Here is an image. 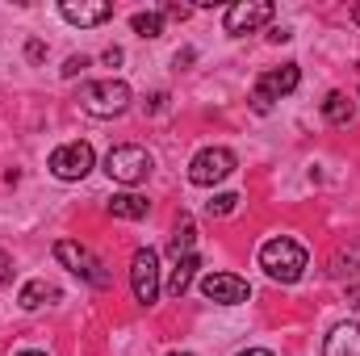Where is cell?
Segmentation results:
<instances>
[{
	"label": "cell",
	"mask_w": 360,
	"mask_h": 356,
	"mask_svg": "<svg viewBox=\"0 0 360 356\" xmlns=\"http://www.w3.org/2000/svg\"><path fill=\"white\" fill-rule=\"evenodd\" d=\"M260 268L269 272L272 281L293 285V281H302V272H306V248H302L297 239H289V235H276V239H269V243L260 248Z\"/></svg>",
	"instance_id": "6da1fadb"
},
{
	"label": "cell",
	"mask_w": 360,
	"mask_h": 356,
	"mask_svg": "<svg viewBox=\"0 0 360 356\" xmlns=\"http://www.w3.org/2000/svg\"><path fill=\"white\" fill-rule=\"evenodd\" d=\"M147 210H151V201L139 197V193H113V201H109V214L113 218H126V222L147 218Z\"/></svg>",
	"instance_id": "4fadbf2b"
},
{
	"label": "cell",
	"mask_w": 360,
	"mask_h": 356,
	"mask_svg": "<svg viewBox=\"0 0 360 356\" xmlns=\"http://www.w3.org/2000/svg\"><path fill=\"white\" fill-rule=\"evenodd\" d=\"M89 68V55H72L68 63H63V80H72V76H80Z\"/></svg>",
	"instance_id": "44dd1931"
},
{
	"label": "cell",
	"mask_w": 360,
	"mask_h": 356,
	"mask_svg": "<svg viewBox=\"0 0 360 356\" xmlns=\"http://www.w3.org/2000/svg\"><path fill=\"white\" fill-rule=\"evenodd\" d=\"M348 306H360V285H352V289H348Z\"/></svg>",
	"instance_id": "484cf974"
},
{
	"label": "cell",
	"mask_w": 360,
	"mask_h": 356,
	"mask_svg": "<svg viewBox=\"0 0 360 356\" xmlns=\"http://www.w3.org/2000/svg\"><path fill=\"white\" fill-rule=\"evenodd\" d=\"M323 356H360V327L356 323H335L327 344H323Z\"/></svg>",
	"instance_id": "7c38bea8"
},
{
	"label": "cell",
	"mask_w": 360,
	"mask_h": 356,
	"mask_svg": "<svg viewBox=\"0 0 360 356\" xmlns=\"http://www.w3.org/2000/svg\"><path fill=\"white\" fill-rule=\"evenodd\" d=\"M46 298H59V289H55V285H46L42 276H38V281H25V285H21V293H17L21 310H38Z\"/></svg>",
	"instance_id": "2e32d148"
},
{
	"label": "cell",
	"mask_w": 360,
	"mask_h": 356,
	"mask_svg": "<svg viewBox=\"0 0 360 356\" xmlns=\"http://www.w3.org/2000/svg\"><path fill=\"white\" fill-rule=\"evenodd\" d=\"M151 168H155V160H151V151L147 147H134V143H122V147H113L109 155H105V172L109 180H117V184H143V180L151 177Z\"/></svg>",
	"instance_id": "3957f363"
},
{
	"label": "cell",
	"mask_w": 360,
	"mask_h": 356,
	"mask_svg": "<svg viewBox=\"0 0 360 356\" xmlns=\"http://www.w3.org/2000/svg\"><path fill=\"white\" fill-rule=\"evenodd\" d=\"M302 84V72H297V63H281V68H269L260 80H256V89H252V109L256 113H269L272 101H281V96H289V92Z\"/></svg>",
	"instance_id": "277c9868"
},
{
	"label": "cell",
	"mask_w": 360,
	"mask_h": 356,
	"mask_svg": "<svg viewBox=\"0 0 360 356\" xmlns=\"http://www.w3.org/2000/svg\"><path fill=\"white\" fill-rule=\"evenodd\" d=\"M201 293L210 302H218V306H239V302L252 298V285L243 276H235V272H205L201 276Z\"/></svg>",
	"instance_id": "9c48e42d"
},
{
	"label": "cell",
	"mask_w": 360,
	"mask_h": 356,
	"mask_svg": "<svg viewBox=\"0 0 360 356\" xmlns=\"http://www.w3.org/2000/svg\"><path fill=\"white\" fill-rule=\"evenodd\" d=\"M239 356H276V352H269V348H248V352H239Z\"/></svg>",
	"instance_id": "4316f807"
},
{
	"label": "cell",
	"mask_w": 360,
	"mask_h": 356,
	"mask_svg": "<svg viewBox=\"0 0 360 356\" xmlns=\"http://www.w3.org/2000/svg\"><path fill=\"white\" fill-rule=\"evenodd\" d=\"M130 25H134L139 38H160V34H164V17H160V13H134Z\"/></svg>",
	"instance_id": "ac0fdd59"
},
{
	"label": "cell",
	"mask_w": 360,
	"mask_h": 356,
	"mask_svg": "<svg viewBox=\"0 0 360 356\" xmlns=\"http://www.w3.org/2000/svg\"><path fill=\"white\" fill-rule=\"evenodd\" d=\"M193 239H197V231H193V218L188 214H180L176 218V231H172V239H168V252L172 256H193Z\"/></svg>",
	"instance_id": "e0dca14e"
},
{
	"label": "cell",
	"mask_w": 360,
	"mask_h": 356,
	"mask_svg": "<svg viewBox=\"0 0 360 356\" xmlns=\"http://www.w3.org/2000/svg\"><path fill=\"white\" fill-rule=\"evenodd\" d=\"M80 105H84V113L92 117H117V113H126L130 109V84L126 80H92L80 89Z\"/></svg>",
	"instance_id": "7a4b0ae2"
},
{
	"label": "cell",
	"mask_w": 360,
	"mask_h": 356,
	"mask_svg": "<svg viewBox=\"0 0 360 356\" xmlns=\"http://www.w3.org/2000/svg\"><path fill=\"white\" fill-rule=\"evenodd\" d=\"M25 55H30V59H34V63H38V59H42V55H46V46H42V42H30V46H25Z\"/></svg>",
	"instance_id": "603a6c76"
},
{
	"label": "cell",
	"mask_w": 360,
	"mask_h": 356,
	"mask_svg": "<svg viewBox=\"0 0 360 356\" xmlns=\"http://www.w3.org/2000/svg\"><path fill=\"white\" fill-rule=\"evenodd\" d=\"M272 21V4L269 0H239V4H231L226 8V34H252V30H260V25H269Z\"/></svg>",
	"instance_id": "30bf717a"
},
{
	"label": "cell",
	"mask_w": 360,
	"mask_h": 356,
	"mask_svg": "<svg viewBox=\"0 0 360 356\" xmlns=\"http://www.w3.org/2000/svg\"><path fill=\"white\" fill-rule=\"evenodd\" d=\"M289 38H293V34H289V30H281V25L269 34V42H289Z\"/></svg>",
	"instance_id": "d4e9b609"
},
{
	"label": "cell",
	"mask_w": 360,
	"mask_h": 356,
	"mask_svg": "<svg viewBox=\"0 0 360 356\" xmlns=\"http://www.w3.org/2000/svg\"><path fill=\"white\" fill-rule=\"evenodd\" d=\"M197 268H201V260H197V252L193 256H180L176 268H172V276H168V298H184L188 293V285H193V276H197Z\"/></svg>",
	"instance_id": "5bb4252c"
},
{
	"label": "cell",
	"mask_w": 360,
	"mask_h": 356,
	"mask_svg": "<svg viewBox=\"0 0 360 356\" xmlns=\"http://www.w3.org/2000/svg\"><path fill=\"white\" fill-rule=\"evenodd\" d=\"M92 164H96V155H92L89 143H80V139L51 151V172L59 180H84L92 172Z\"/></svg>",
	"instance_id": "ba28073f"
},
{
	"label": "cell",
	"mask_w": 360,
	"mask_h": 356,
	"mask_svg": "<svg viewBox=\"0 0 360 356\" xmlns=\"http://www.w3.org/2000/svg\"><path fill=\"white\" fill-rule=\"evenodd\" d=\"M356 76H360V63H356Z\"/></svg>",
	"instance_id": "4dcf8cb0"
},
{
	"label": "cell",
	"mask_w": 360,
	"mask_h": 356,
	"mask_svg": "<svg viewBox=\"0 0 360 356\" xmlns=\"http://www.w3.org/2000/svg\"><path fill=\"white\" fill-rule=\"evenodd\" d=\"M231 172H235V151H226V147H205L188 164V180L201 184V189H214L218 180H226Z\"/></svg>",
	"instance_id": "52a82bcc"
},
{
	"label": "cell",
	"mask_w": 360,
	"mask_h": 356,
	"mask_svg": "<svg viewBox=\"0 0 360 356\" xmlns=\"http://www.w3.org/2000/svg\"><path fill=\"white\" fill-rule=\"evenodd\" d=\"M105 63H109V68L122 63V46H109V51H105Z\"/></svg>",
	"instance_id": "cb8c5ba5"
},
{
	"label": "cell",
	"mask_w": 360,
	"mask_h": 356,
	"mask_svg": "<svg viewBox=\"0 0 360 356\" xmlns=\"http://www.w3.org/2000/svg\"><path fill=\"white\" fill-rule=\"evenodd\" d=\"M356 268H360V243H352V248H340V252H335L331 276H344V272H356Z\"/></svg>",
	"instance_id": "d6986e66"
},
{
	"label": "cell",
	"mask_w": 360,
	"mask_h": 356,
	"mask_svg": "<svg viewBox=\"0 0 360 356\" xmlns=\"http://www.w3.org/2000/svg\"><path fill=\"white\" fill-rule=\"evenodd\" d=\"M235 205H239V193H218V197H214L205 210H210V218H226Z\"/></svg>",
	"instance_id": "ffe728a7"
},
{
	"label": "cell",
	"mask_w": 360,
	"mask_h": 356,
	"mask_svg": "<svg viewBox=\"0 0 360 356\" xmlns=\"http://www.w3.org/2000/svg\"><path fill=\"white\" fill-rule=\"evenodd\" d=\"M323 117H327L331 126H348V122L356 117L352 96H348V92H327V101H323Z\"/></svg>",
	"instance_id": "9a60e30c"
},
{
	"label": "cell",
	"mask_w": 360,
	"mask_h": 356,
	"mask_svg": "<svg viewBox=\"0 0 360 356\" xmlns=\"http://www.w3.org/2000/svg\"><path fill=\"white\" fill-rule=\"evenodd\" d=\"M55 260L68 268V272H76L80 281L96 285V289H105V285H109V272H105V265L92 256L84 243H76V239H59V243H55Z\"/></svg>",
	"instance_id": "5b68a950"
},
{
	"label": "cell",
	"mask_w": 360,
	"mask_h": 356,
	"mask_svg": "<svg viewBox=\"0 0 360 356\" xmlns=\"http://www.w3.org/2000/svg\"><path fill=\"white\" fill-rule=\"evenodd\" d=\"M352 21H356V25H360V4H356V8H352Z\"/></svg>",
	"instance_id": "83f0119b"
},
{
	"label": "cell",
	"mask_w": 360,
	"mask_h": 356,
	"mask_svg": "<svg viewBox=\"0 0 360 356\" xmlns=\"http://www.w3.org/2000/svg\"><path fill=\"white\" fill-rule=\"evenodd\" d=\"M21 356H46V352H38V348H30V352H21Z\"/></svg>",
	"instance_id": "f1b7e54d"
},
{
	"label": "cell",
	"mask_w": 360,
	"mask_h": 356,
	"mask_svg": "<svg viewBox=\"0 0 360 356\" xmlns=\"http://www.w3.org/2000/svg\"><path fill=\"white\" fill-rule=\"evenodd\" d=\"M59 17L63 21H72V25H80V30H89V25H101V21H109L113 17V4L109 0H63L59 4Z\"/></svg>",
	"instance_id": "8fae6325"
},
{
	"label": "cell",
	"mask_w": 360,
	"mask_h": 356,
	"mask_svg": "<svg viewBox=\"0 0 360 356\" xmlns=\"http://www.w3.org/2000/svg\"><path fill=\"white\" fill-rule=\"evenodd\" d=\"M160 17H172V21H188V17H193V8H188V4H164V8H160Z\"/></svg>",
	"instance_id": "7402d4cb"
},
{
	"label": "cell",
	"mask_w": 360,
	"mask_h": 356,
	"mask_svg": "<svg viewBox=\"0 0 360 356\" xmlns=\"http://www.w3.org/2000/svg\"><path fill=\"white\" fill-rule=\"evenodd\" d=\"M168 356H193V352H168Z\"/></svg>",
	"instance_id": "f546056e"
},
{
	"label": "cell",
	"mask_w": 360,
	"mask_h": 356,
	"mask_svg": "<svg viewBox=\"0 0 360 356\" xmlns=\"http://www.w3.org/2000/svg\"><path fill=\"white\" fill-rule=\"evenodd\" d=\"M130 289L143 306H155L160 298V252L155 248H139L130 260Z\"/></svg>",
	"instance_id": "8992f818"
}]
</instances>
